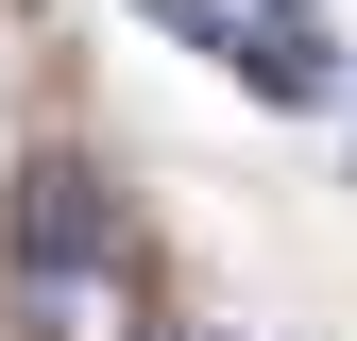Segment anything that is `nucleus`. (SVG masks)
<instances>
[{
  "label": "nucleus",
  "instance_id": "1",
  "mask_svg": "<svg viewBox=\"0 0 357 341\" xmlns=\"http://www.w3.org/2000/svg\"><path fill=\"white\" fill-rule=\"evenodd\" d=\"M0 324H17V341H170L153 256H137V222L102 205L85 154H34V170H17V222H0Z\"/></svg>",
  "mask_w": 357,
  "mask_h": 341
}]
</instances>
